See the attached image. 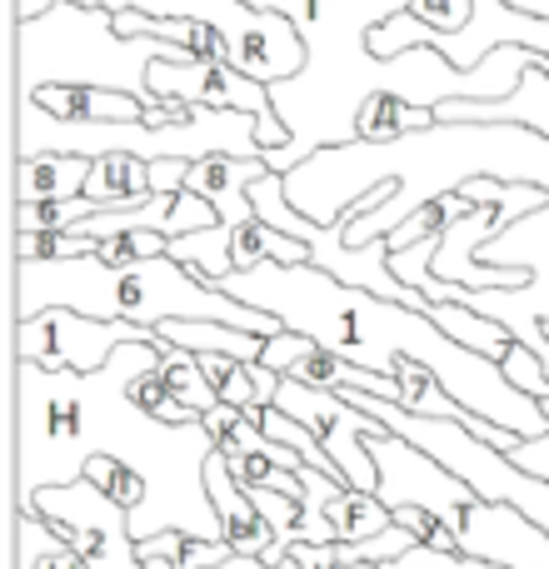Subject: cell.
Segmentation results:
<instances>
[{"label": "cell", "mask_w": 549, "mask_h": 569, "mask_svg": "<svg viewBox=\"0 0 549 569\" xmlns=\"http://www.w3.org/2000/svg\"><path fill=\"white\" fill-rule=\"evenodd\" d=\"M166 345H120L100 370H50L16 360V510L36 490L76 485L86 460L110 455L146 480V505L130 535L150 540L180 530L190 540H226L206 485L216 435L206 420L166 425L130 400V380L156 370Z\"/></svg>", "instance_id": "1"}, {"label": "cell", "mask_w": 549, "mask_h": 569, "mask_svg": "<svg viewBox=\"0 0 549 569\" xmlns=\"http://www.w3.org/2000/svg\"><path fill=\"white\" fill-rule=\"evenodd\" d=\"M246 6L290 16L305 40V70L270 86L274 116L290 130V146L270 150L266 166L290 176L325 146L360 140V110L370 96L395 90L400 100L440 110L450 100H505L520 90L525 70H545L549 56L525 46H495L475 70H460L435 46H410L400 56H375L370 36L410 10L415 0H246Z\"/></svg>", "instance_id": "2"}, {"label": "cell", "mask_w": 549, "mask_h": 569, "mask_svg": "<svg viewBox=\"0 0 549 569\" xmlns=\"http://www.w3.org/2000/svg\"><path fill=\"white\" fill-rule=\"evenodd\" d=\"M220 290L236 295L240 305L274 315L285 330L310 335L315 345H325V350L345 355V360L365 365L375 375L395 380L400 365H425L465 410L485 415L500 430H515L520 440L549 435V415L535 395L510 385V375L500 365L465 350L430 315L405 300H385V295H370L360 284H345L325 276L320 266H280V260L236 270V276L220 280Z\"/></svg>", "instance_id": "3"}, {"label": "cell", "mask_w": 549, "mask_h": 569, "mask_svg": "<svg viewBox=\"0 0 549 569\" xmlns=\"http://www.w3.org/2000/svg\"><path fill=\"white\" fill-rule=\"evenodd\" d=\"M40 310H80L90 320H130V325H166V320H216L250 335H280L274 315L240 305L220 290V280L196 276L170 256L140 260V266H110L100 256L76 260H16V320Z\"/></svg>", "instance_id": "4"}, {"label": "cell", "mask_w": 549, "mask_h": 569, "mask_svg": "<svg viewBox=\"0 0 549 569\" xmlns=\"http://www.w3.org/2000/svg\"><path fill=\"white\" fill-rule=\"evenodd\" d=\"M66 150V156H136V160H266L260 116L210 110L190 100H156L146 120H60L36 96H16V156Z\"/></svg>", "instance_id": "5"}, {"label": "cell", "mask_w": 549, "mask_h": 569, "mask_svg": "<svg viewBox=\"0 0 549 569\" xmlns=\"http://www.w3.org/2000/svg\"><path fill=\"white\" fill-rule=\"evenodd\" d=\"M515 186H545L549 190V136H540V130H535L530 150H525ZM435 250H440V236L420 240V246H410V250H390V270L405 284L425 290L430 300H460V305H470V310H480L485 320L505 325L515 340L530 345V350L540 355L545 370H549V335H545V325H549V200L475 250L480 266H515L530 276L525 284H515V290H470V284L440 280L430 270Z\"/></svg>", "instance_id": "6"}, {"label": "cell", "mask_w": 549, "mask_h": 569, "mask_svg": "<svg viewBox=\"0 0 549 569\" xmlns=\"http://www.w3.org/2000/svg\"><path fill=\"white\" fill-rule=\"evenodd\" d=\"M156 60L190 56L156 36H120L116 10L106 6L56 0L46 16L16 20V96H36L40 86H100L156 106L150 90Z\"/></svg>", "instance_id": "7"}, {"label": "cell", "mask_w": 549, "mask_h": 569, "mask_svg": "<svg viewBox=\"0 0 549 569\" xmlns=\"http://www.w3.org/2000/svg\"><path fill=\"white\" fill-rule=\"evenodd\" d=\"M370 455H375V470H380V490L375 495L390 510H405V505L430 510L455 535V550L475 555L485 565L549 569V535L525 520L515 505H495L485 495H475L460 475L445 470L420 445L400 440L395 430L370 435Z\"/></svg>", "instance_id": "8"}, {"label": "cell", "mask_w": 549, "mask_h": 569, "mask_svg": "<svg viewBox=\"0 0 549 569\" xmlns=\"http://www.w3.org/2000/svg\"><path fill=\"white\" fill-rule=\"evenodd\" d=\"M266 160H240V156H206L190 160L186 170V190L206 196L220 210V226L180 236L166 246L170 260L190 266L196 276L226 280L236 270H256L260 260H280V266H310V246H300L295 236H280L274 226H266L250 200V186L266 176Z\"/></svg>", "instance_id": "9"}, {"label": "cell", "mask_w": 549, "mask_h": 569, "mask_svg": "<svg viewBox=\"0 0 549 569\" xmlns=\"http://www.w3.org/2000/svg\"><path fill=\"white\" fill-rule=\"evenodd\" d=\"M335 395H345V400L360 405L365 415H375V420H380L385 430H395L400 440H410V445H420L425 455H435V460H440L445 470L460 475L475 495H485V500H495V505H515L525 520L540 525L549 535V480L520 470L510 455L485 445L480 435L465 430L460 420L415 415V410H405V405L380 400V395H365V390H335Z\"/></svg>", "instance_id": "10"}, {"label": "cell", "mask_w": 549, "mask_h": 569, "mask_svg": "<svg viewBox=\"0 0 549 569\" xmlns=\"http://www.w3.org/2000/svg\"><path fill=\"white\" fill-rule=\"evenodd\" d=\"M80 6H106V10H140L156 20H206L226 36L230 66L246 70L260 86H280V80L305 70V40L290 16L246 6V0H80Z\"/></svg>", "instance_id": "11"}, {"label": "cell", "mask_w": 549, "mask_h": 569, "mask_svg": "<svg viewBox=\"0 0 549 569\" xmlns=\"http://www.w3.org/2000/svg\"><path fill=\"white\" fill-rule=\"evenodd\" d=\"M370 46H375V56H385V60L400 56V50H410V46H435L450 66L475 70L495 46H525V50L549 56V16L520 10V6H510V0H475L470 20L445 36V30L415 20L410 10H400L395 20H385V26L375 30Z\"/></svg>", "instance_id": "12"}, {"label": "cell", "mask_w": 549, "mask_h": 569, "mask_svg": "<svg viewBox=\"0 0 549 569\" xmlns=\"http://www.w3.org/2000/svg\"><path fill=\"white\" fill-rule=\"evenodd\" d=\"M20 510L46 515L80 555L90 569H146L136 550V535H130V510L116 505L100 485L76 480V485H50L36 490Z\"/></svg>", "instance_id": "13"}, {"label": "cell", "mask_w": 549, "mask_h": 569, "mask_svg": "<svg viewBox=\"0 0 549 569\" xmlns=\"http://www.w3.org/2000/svg\"><path fill=\"white\" fill-rule=\"evenodd\" d=\"M120 345H160V335L130 320H90L80 310H40L16 320V360H40L50 370H100Z\"/></svg>", "instance_id": "14"}, {"label": "cell", "mask_w": 549, "mask_h": 569, "mask_svg": "<svg viewBox=\"0 0 549 569\" xmlns=\"http://www.w3.org/2000/svg\"><path fill=\"white\" fill-rule=\"evenodd\" d=\"M150 90H156V100H190V106L260 116V146H266V156L290 146V130L274 116L270 86L250 80L230 60H156L150 66Z\"/></svg>", "instance_id": "15"}, {"label": "cell", "mask_w": 549, "mask_h": 569, "mask_svg": "<svg viewBox=\"0 0 549 569\" xmlns=\"http://www.w3.org/2000/svg\"><path fill=\"white\" fill-rule=\"evenodd\" d=\"M260 365H270L274 375H290V380L315 385V390H365V395H380V400H400V380L365 370V365L345 360V355L325 350V345H315L310 335H295V330L270 335Z\"/></svg>", "instance_id": "16"}, {"label": "cell", "mask_w": 549, "mask_h": 569, "mask_svg": "<svg viewBox=\"0 0 549 569\" xmlns=\"http://www.w3.org/2000/svg\"><path fill=\"white\" fill-rule=\"evenodd\" d=\"M206 485H210V500H216V515H220V535H226V545L236 555H250V560H266L274 550V530L270 520L256 510V500H250V490L230 475V460L226 455H210L206 460Z\"/></svg>", "instance_id": "17"}, {"label": "cell", "mask_w": 549, "mask_h": 569, "mask_svg": "<svg viewBox=\"0 0 549 569\" xmlns=\"http://www.w3.org/2000/svg\"><path fill=\"white\" fill-rule=\"evenodd\" d=\"M445 126H530L549 136V76L545 70H525L520 90L505 100H450L440 106Z\"/></svg>", "instance_id": "18"}, {"label": "cell", "mask_w": 549, "mask_h": 569, "mask_svg": "<svg viewBox=\"0 0 549 569\" xmlns=\"http://www.w3.org/2000/svg\"><path fill=\"white\" fill-rule=\"evenodd\" d=\"M86 180H90V160L86 156H66V150L16 156V206L86 196Z\"/></svg>", "instance_id": "19"}, {"label": "cell", "mask_w": 549, "mask_h": 569, "mask_svg": "<svg viewBox=\"0 0 549 569\" xmlns=\"http://www.w3.org/2000/svg\"><path fill=\"white\" fill-rule=\"evenodd\" d=\"M36 100L60 120H146V100L100 86H40Z\"/></svg>", "instance_id": "20"}, {"label": "cell", "mask_w": 549, "mask_h": 569, "mask_svg": "<svg viewBox=\"0 0 549 569\" xmlns=\"http://www.w3.org/2000/svg\"><path fill=\"white\" fill-rule=\"evenodd\" d=\"M160 345H176V350H196V355H236L246 365H260L266 355V335L236 330V325H216V320H166L156 325Z\"/></svg>", "instance_id": "21"}, {"label": "cell", "mask_w": 549, "mask_h": 569, "mask_svg": "<svg viewBox=\"0 0 549 569\" xmlns=\"http://www.w3.org/2000/svg\"><path fill=\"white\" fill-rule=\"evenodd\" d=\"M16 569H90V565L46 515L16 510Z\"/></svg>", "instance_id": "22"}, {"label": "cell", "mask_w": 549, "mask_h": 569, "mask_svg": "<svg viewBox=\"0 0 549 569\" xmlns=\"http://www.w3.org/2000/svg\"><path fill=\"white\" fill-rule=\"evenodd\" d=\"M430 320L440 325L450 340H460L465 350L485 355V360H495V365H500L505 355H510V345H515V335L505 330V325L485 320L480 310H470V305H460V300H435L430 305Z\"/></svg>", "instance_id": "23"}, {"label": "cell", "mask_w": 549, "mask_h": 569, "mask_svg": "<svg viewBox=\"0 0 549 569\" xmlns=\"http://www.w3.org/2000/svg\"><path fill=\"white\" fill-rule=\"evenodd\" d=\"M325 520H330L340 545H360V540H375V535L390 530L395 510L375 490H350V485H345V490L325 505Z\"/></svg>", "instance_id": "24"}, {"label": "cell", "mask_w": 549, "mask_h": 569, "mask_svg": "<svg viewBox=\"0 0 549 569\" xmlns=\"http://www.w3.org/2000/svg\"><path fill=\"white\" fill-rule=\"evenodd\" d=\"M86 196L96 200V206H106V210L150 200V160H136V156H100V160H90Z\"/></svg>", "instance_id": "25"}, {"label": "cell", "mask_w": 549, "mask_h": 569, "mask_svg": "<svg viewBox=\"0 0 549 569\" xmlns=\"http://www.w3.org/2000/svg\"><path fill=\"white\" fill-rule=\"evenodd\" d=\"M430 126H440V110L410 106V100H400L395 90L370 96L360 110V140H375V146L400 140V136H410V130H430Z\"/></svg>", "instance_id": "26"}, {"label": "cell", "mask_w": 549, "mask_h": 569, "mask_svg": "<svg viewBox=\"0 0 549 569\" xmlns=\"http://www.w3.org/2000/svg\"><path fill=\"white\" fill-rule=\"evenodd\" d=\"M160 385H166V395L176 405H186V410H196L200 420H206L210 410L220 405V395L210 390L206 370H200V355L196 350H176V345H166V355H160Z\"/></svg>", "instance_id": "27"}, {"label": "cell", "mask_w": 549, "mask_h": 569, "mask_svg": "<svg viewBox=\"0 0 549 569\" xmlns=\"http://www.w3.org/2000/svg\"><path fill=\"white\" fill-rule=\"evenodd\" d=\"M106 206H96L90 196H70V200H40V206H16V230H36V236H50V230H76L86 226L90 216H100Z\"/></svg>", "instance_id": "28"}, {"label": "cell", "mask_w": 549, "mask_h": 569, "mask_svg": "<svg viewBox=\"0 0 549 569\" xmlns=\"http://www.w3.org/2000/svg\"><path fill=\"white\" fill-rule=\"evenodd\" d=\"M80 480H90V485H100V490L110 495L116 505H126L130 515L146 505V480H140L130 465H120V460H110V455H96V460H86V470H80Z\"/></svg>", "instance_id": "29"}, {"label": "cell", "mask_w": 549, "mask_h": 569, "mask_svg": "<svg viewBox=\"0 0 549 569\" xmlns=\"http://www.w3.org/2000/svg\"><path fill=\"white\" fill-rule=\"evenodd\" d=\"M166 246H170V236H160V230H126V236L100 240L96 256L110 260V266H140V260L166 256Z\"/></svg>", "instance_id": "30"}, {"label": "cell", "mask_w": 549, "mask_h": 569, "mask_svg": "<svg viewBox=\"0 0 549 569\" xmlns=\"http://www.w3.org/2000/svg\"><path fill=\"white\" fill-rule=\"evenodd\" d=\"M500 370L510 375V385H520L525 395H535V400H549V370H545V360L530 350V345L515 340L510 355L500 360Z\"/></svg>", "instance_id": "31"}, {"label": "cell", "mask_w": 549, "mask_h": 569, "mask_svg": "<svg viewBox=\"0 0 549 569\" xmlns=\"http://www.w3.org/2000/svg\"><path fill=\"white\" fill-rule=\"evenodd\" d=\"M186 545H190V535L160 530V535H150V540H136V550H140V565L146 569H190Z\"/></svg>", "instance_id": "32"}, {"label": "cell", "mask_w": 549, "mask_h": 569, "mask_svg": "<svg viewBox=\"0 0 549 569\" xmlns=\"http://www.w3.org/2000/svg\"><path fill=\"white\" fill-rule=\"evenodd\" d=\"M395 525H405V530H410L420 545H430V550H455V535L445 530V525L435 520L430 510H415V505H405V510H395ZM455 555H460V550H455Z\"/></svg>", "instance_id": "33"}, {"label": "cell", "mask_w": 549, "mask_h": 569, "mask_svg": "<svg viewBox=\"0 0 549 569\" xmlns=\"http://www.w3.org/2000/svg\"><path fill=\"white\" fill-rule=\"evenodd\" d=\"M470 10H475V0H415L410 16L450 36V30H460L465 20H470Z\"/></svg>", "instance_id": "34"}, {"label": "cell", "mask_w": 549, "mask_h": 569, "mask_svg": "<svg viewBox=\"0 0 549 569\" xmlns=\"http://www.w3.org/2000/svg\"><path fill=\"white\" fill-rule=\"evenodd\" d=\"M190 160H150V196H180Z\"/></svg>", "instance_id": "35"}, {"label": "cell", "mask_w": 549, "mask_h": 569, "mask_svg": "<svg viewBox=\"0 0 549 569\" xmlns=\"http://www.w3.org/2000/svg\"><path fill=\"white\" fill-rule=\"evenodd\" d=\"M335 545H290L285 555H290L295 569H340V550H335Z\"/></svg>", "instance_id": "36"}, {"label": "cell", "mask_w": 549, "mask_h": 569, "mask_svg": "<svg viewBox=\"0 0 549 569\" xmlns=\"http://www.w3.org/2000/svg\"><path fill=\"white\" fill-rule=\"evenodd\" d=\"M520 470L540 475V480H549V435H540V440H520V450L510 455Z\"/></svg>", "instance_id": "37"}, {"label": "cell", "mask_w": 549, "mask_h": 569, "mask_svg": "<svg viewBox=\"0 0 549 569\" xmlns=\"http://www.w3.org/2000/svg\"><path fill=\"white\" fill-rule=\"evenodd\" d=\"M216 569H295V565H290V555H285V565H266V560H250V555H236V560H226Z\"/></svg>", "instance_id": "38"}, {"label": "cell", "mask_w": 549, "mask_h": 569, "mask_svg": "<svg viewBox=\"0 0 549 569\" xmlns=\"http://www.w3.org/2000/svg\"><path fill=\"white\" fill-rule=\"evenodd\" d=\"M50 6H56V0H16V20H36V16H46Z\"/></svg>", "instance_id": "39"}, {"label": "cell", "mask_w": 549, "mask_h": 569, "mask_svg": "<svg viewBox=\"0 0 549 569\" xmlns=\"http://www.w3.org/2000/svg\"><path fill=\"white\" fill-rule=\"evenodd\" d=\"M340 569H385V565H340Z\"/></svg>", "instance_id": "40"}, {"label": "cell", "mask_w": 549, "mask_h": 569, "mask_svg": "<svg viewBox=\"0 0 549 569\" xmlns=\"http://www.w3.org/2000/svg\"><path fill=\"white\" fill-rule=\"evenodd\" d=\"M540 405H545V415H549V400H540Z\"/></svg>", "instance_id": "41"}]
</instances>
